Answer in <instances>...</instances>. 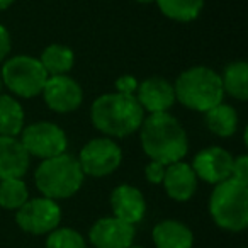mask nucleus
I'll return each instance as SVG.
<instances>
[{
	"instance_id": "f257e3e1",
	"label": "nucleus",
	"mask_w": 248,
	"mask_h": 248,
	"mask_svg": "<svg viewBox=\"0 0 248 248\" xmlns=\"http://www.w3.org/2000/svg\"><path fill=\"white\" fill-rule=\"evenodd\" d=\"M140 143L145 155L163 165L180 162L189 152V138L175 116L169 112L148 114L140 126Z\"/></svg>"
},
{
	"instance_id": "f03ea898",
	"label": "nucleus",
	"mask_w": 248,
	"mask_h": 248,
	"mask_svg": "<svg viewBox=\"0 0 248 248\" xmlns=\"http://www.w3.org/2000/svg\"><path fill=\"white\" fill-rule=\"evenodd\" d=\"M145 114L136 95L119 92L102 93L90 106V121L93 128L109 138L135 135L145 119Z\"/></svg>"
},
{
	"instance_id": "7ed1b4c3",
	"label": "nucleus",
	"mask_w": 248,
	"mask_h": 248,
	"mask_svg": "<svg viewBox=\"0 0 248 248\" xmlns=\"http://www.w3.org/2000/svg\"><path fill=\"white\" fill-rule=\"evenodd\" d=\"M175 100L197 112H207L223 102L224 89L221 75L209 66L197 65L184 70L173 83Z\"/></svg>"
},
{
	"instance_id": "20e7f679",
	"label": "nucleus",
	"mask_w": 248,
	"mask_h": 248,
	"mask_svg": "<svg viewBox=\"0 0 248 248\" xmlns=\"http://www.w3.org/2000/svg\"><path fill=\"white\" fill-rule=\"evenodd\" d=\"M82 169L78 160L68 153L43 160L34 172V184L45 197L53 201L68 199L75 196L83 186Z\"/></svg>"
},
{
	"instance_id": "39448f33",
	"label": "nucleus",
	"mask_w": 248,
	"mask_h": 248,
	"mask_svg": "<svg viewBox=\"0 0 248 248\" xmlns=\"http://www.w3.org/2000/svg\"><path fill=\"white\" fill-rule=\"evenodd\" d=\"M209 213L221 230L243 231L248 226V184L233 177L216 184L209 197Z\"/></svg>"
},
{
	"instance_id": "423d86ee",
	"label": "nucleus",
	"mask_w": 248,
	"mask_h": 248,
	"mask_svg": "<svg viewBox=\"0 0 248 248\" xmlns=\"http://www.w3.org/2000/svg\"><path fill=\"white\" fill-rule=\"evenodd\" d=\"M2 83L14 95L22 99H32L41 95L48 73L38 58L29 55H16L4 62L0 70Z\"/></svg>"
},
{
	"instance_id": "0eeeda50",
	"label": "nucleus",
	"mask_w": 248,
	"mask_h": 248,
	"mask_svg": "<svg viewBox=\"0 0 248 248\" xmlns=\"http://www.w3.org/2000/svg\"><path fill=\"white\" fill-rule=\"evenodd\" d=\"M21 143L29 156L48 160L66 153L68 138L58 124L49 121H38L24 126L21 131Z\"/></svg>"
},
{
	"instance_id": "6e6552de",
	"label": "nucleus",
	"mask_w": 248,
	"mask_h": 248,
	"mask_svg": "<svg viewBox=\"0 0 248 248\" xmlns=\"http://www.w3.org/2000/svg\"><path fill=\"white\" fill-rule=\"evenodd\" d=\"M77 160H78L83 175L102 179L119 169L123 162V152L112 138L102 136V138H93L85 143Z\"/></svg>"
},
{
	"instance_id": "1a4fd4ad",
	"label": "nucleus",
	"mask_w": 248,
	"mask_h": 248,
	"mask_svg": "<svg viewBox=\"0 0 248 248\" xmlns=\"http://www.w3.org/2000/svg\"><path fill=\"white\" fill-rule=\"evenodd\" d=\"M62 221V207L58 202L48 197H34L28 199L16 211V223L24 233L41 236L48 234L60 226Z\"/></svg>"
},
{
	"instance_id": "9d476101",
	"label": "nucleus",
	"mask_w": 248,
	"mask_h": 248,
	"mask_svg": "<svg viewBox=\"0 0 248 248\" xmlns=\"http://www.w3.org/2000/svg\"><path fill=\"white\" fill-rule=\"evenodd\" d=\"M41 95L46 106L56 114H70L83 102V89L70 75L48 77Z\"/></svg>"
},
{
	"instance_id": "9b49d317",
	"label": "nucleus",
	"mask_w": 248,
	"mask_h": 248,
	"mask_svg": "<svg viewBox=\"0 0 248 248\" xmlns=\"http://www.w3.org/2000/svg\"><path fill=\"white\" fill-rule=\"evenodd\" d=\"M233 160V155L228 150L221 148V146H207V148L197 152L190 167H192L197 180L216 186L231 177Z\"/></svg>"
},
{
	"instance_id": "f8f14e48",
	"label": "nucleus",
	"mask_w": 248,
	"mask_h": 248,
	"mask_svg": "<svg viewBox=\"0 0 248 248\" xmlns=\"http://www.w3.org/2000/svg\"><path fill=\"white\" fill-rule=\"evenodd\" d=\"M135 234L133 224L116 216H106L92 224L89 241L95 248H129L135 243Z\"/></svg>"
},
{
	"instance_id": "ddd939ff",
	"label": "nucleus",
	"mask_w": 248,
	"mask_h": 248,
	"mask_svg": "<svg viewBox=\"0 0 248 248\" xmlns=\"http://www.w3.org/2000/svg\"><path fill=\"white\" fill-rule=\"evenodd\" d=\"M135 95L143 110L148 114L169 112L170 107L175 104L173 83L162 77H150L140 82Z\"/></svg>"
},
{
	"instance_id": "4468645a",
	"label": "nucleus",
	"mask_w": 248,
	"mask_h": 248,
	"mask_svg": "<svg viewBox=\"0 0 248 248\" xmlns=\"http://www.w3.org/2000/svg\"><path fill=\"white\" fill-rule=\"evenodd\" d=\"M110 207H112V216L126 221L133 226L143 221L146 214L145 196L138 187L129 186V184H121L112 190Z\"/></svg>"
},
{
	"instance_id": "2eb2a0df",
	"label": "nucleus",
	"mask_w": 248,
	"mask_h": 248,
	"mask_svg": "<svg viewBox=\"0 0 248 248\" xmlns=\"http://www.w3.org/2000/svg\"><path fill=\"white\" fill-rule=\"evenodd\" d=\"M162 186L170 199L177 201V202H186L196 194L197 177L190 163L180 160V162L167 165Z\"/></svg>"
},
{
	"instance_id": "dca6fc26",
	"label": "nucleus",
	"mask_w": 248,
	"mask_h": 248,
	"mask_svg": "<svg viewBox=\"0 0 248 248\" xmlns=\"http://www.w3.org/2000/svg\"><path fill=\"white\" fill-rule=\"evenodd\" d=\"M29 163L31 156L17 136H0V180L22 179Z\"/></svg>"
},
{
	"instance_id": "f3484780",
	"label": "nucleus",
	"mask_w": 248,
	"mask_h": 248,
	"mask_svg": "<svg viewBox=\"0 0 248 248\" xmlns=\"http://www.w3.org/2000/svg\"><path fill=\"white\" fill-rule=\"evenodd\" d=\"M152 240L156 248H192L194 233L177 219H163L155 224Z\"/></svg>"
},
{
	"instance_id": "a211bd4d",
	"label": "nucleus",
	"mask_w": 248,
	"mask_h": 248,
	"mask_svg": "<svg viewBox=\"0 0 248 248\" xmlns=\"http://www.w3.org/2000/svg\"><path fill=\"white\" fill-rule=\"evenodd\" d=\"M38 60L41 62L48 77L68 75L70 70L75 65V53L68 46L60 45V43H51L43 49L41 56Z\"/></svg>"
},
{
	"instance_id": "6ab92c4d",
	"label": "nucleus",
	"mask_w": 248,
	"mask_h": 248,
	"mask_svg": "<svg viewBox=\"0 0 248 248\" xmlns=\"http://www.w3.org/2000/svg\"><path fill=\"white\" fill-rule=\"evenodd\" d=\"M204 117L206 126L213 135L219 138H230L238 129V112L230 104H217L213 109H209Z\"/></svg>"
},
{
	"instance_id": "aec40b11",
	"label": "nucleus",
	"mask_w": 248,
	"mask_h": 248,
	"mask_svg": "<svg viewBox=\"0 0 248 248\" xmlns=\"http://www.w3.org/2000/svg\"><path fill=\"white\" fill-rule=\"evenodd\" d=\"M24 109L16 97L0 93V136H19L24 128Z\"/></svg>"
},
{
	"instance_id": "412c9836",
	"label": "nucleus",
	"mask_w": 248,
	"mask_h": 248,
	"mask_svg": "<svg viewBox=\"0 0 248 248\" xmlns=\"http://www.w3.org/2000/svg\"><path fill=\"white\" fill-rule=\"evenodd\" d=\"M221 82H223L224 93H230L233 99L245 102L248 99V63H230L221 75Z\"/></svg>"
},
{
	"instance_id": "4be33fe9",
	"label": "nucleus",
	"mask_w": 248,
	"mask_h": 248,
	"mask_svg": "<svg viewBox=\"0 0 248 248\" xmlns=\"http://www.w3.org/2000/svg\"><path fill=\"white\" fill-rule=\"evenodd\" d=\"M160 12L177 22L196 21L204 9V0H155Z\"/></svg>"
},
{
	"instance_id": "5701e85b",
	"label": "nucleus",
	"mask_w": 248,
	"mask_h": 248,
	"mask_svg": "<svg viewBox=\"0 0 248 248\" xmlns=\"http://www.w3.org/2000/svg\"><path fill=\"white\" fill-rule=\"evenodd\" d=\"M29 199V189L22 179L0 180V207L17 211Z\"/></svg>"
},
{
	"instance_id": "b1692460",
	"label": "nucleus",
	"mask_w": 248,
	"mask_h": 248,
	"mask_svg": "<svg viewBox=\"0 0 248 248\" xmlns=\"http://www.w3.org/2000/svg\"><path fill=\"white\" fill-rule=\"evenodd\" d=\"M46 248H87V241L80 231L58 226L51 233H48Z\"/></svg>"
},
{
	"instance_id": "393cba45",
	"label": "nucleus",
	"mask_w": 248,
	"mask_h": 248,
	"mask_svg": "<svg viewBox=\"0 0 248 248\" xmlns=\"http://www.w3.org/2000/svg\"><path fill=\"white\" fill-rule=\"evenodd\" d=\"M165 169H167V165H163V163L153 162V160H150V163L145 167L146 180H148L150 184H155V186L162 184L163 175H165Z\"/></svg>"
},
{
	"instance_id": "a878e982",
	"label": "nucleus",
	"mask_w": 248,
	"mask_h": 248,
	"mask_svg": "<svg viewBox=\"0 0 248 248\" xmlns=\"http://www.w3.org/2000/svg\"><path fill=\"white\" fill-rule=\"evenodd\" d=\"M231 177L240 182L248 184V156L240 155L233 160V169H231Z\"/></svg>"
},
{
	"instance_id": "bb28decb",
	"label": "nucleus",
	"mask_w": 248,
	"mask_h": 248,
	"mask_svg": "<svg viewBox=\"0 0 248 248\" xmlns=\"http://www.w3.org/2000/svg\"><path fill=\"white\" fill-rule=\"evenodd\" d=\"M138 83L140 82L133 75H123L116 80V92L135 95L136 90H138Z\"/></svg>"
},
{
	"instance_id": "cd10ccee",
	"label": "nucleus",
	"mask_w": 248,
	"mask_h": 248,
	"mask_svg": "<svg viewBox=\"0 0 248 248\" xmlns=\"http://www.w3.org/2000/svg\"><path fill=\"white\" fill-rule=\"evenodd\" d=\"M12 49V39L7 28L0 24V63H4L9 58V53Z\"/></svg>"
},
{
	"instance_id": "c85d7f7f",
	"label": "nucleus",
	"mask_w": 248,
	"mask_h": 248,
	"mask_svg": "<svg viewBox=\"0 0 248 248\" xmlns=\"http://www.w3.org/2000/svg\"><path fill=\"white\" fill-rule=\"evenodd\" d=\"M16 0H0V11H5V9H9L12 4H14Z\"/></svg>"
},
{
	"instance_id": "c756f323",
	"label": "nucleus",
	"mask_w": 248,
	"mask_h": 248,
	"mask_svg": "<svg viewBox=\"0 0 248 248\" xmlns=\"http://www.w3.org/2000/svg\"><path fill=\"white\" fill-rule=\"evenodd\" d=\"M136 2H140V4H153L155 0H136Z\"/></svg>"
},
{
	"instance_id": "7c9ffc66",
	"label": "nucleus",
	"mask_w": 248,
	"mask_h": 248,
	"mask_svg": "<svg viewBox=\"0 0 248 248\" xmlns=\"http://www.w3.org/2000/svg\"><path fill=\"white\" fill-rule=\"evenodd\" d=\"M129 248H145V247H140V245H135V243H133V245H131V247H129Z\"/></svg>"
},
{
	"instance_id": "2f4dec72",
	"label": "nucleus",
	"mask_w": 248,
	"mask_h": 248,
	"mask_svg": "<svg viewBox=\"0 0 248 248\" xmlns=\"http://www.w3.org/2000/svg\"><path fill=\"white\" fill-rule=\"evenodd\" d=\"M2 87H4V83H2V77H0V93H2Z\"/></svg>"
}]
</instances>
